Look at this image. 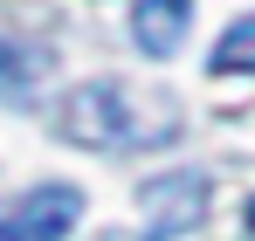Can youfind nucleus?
<instances>
[{"label":"nucleus","mask_w":255,"mask_h":241,"mask_svg":"<svg viewBox=\"0 0 255 241\" xmlns=\"http://www.w3.org/2000/svg\"><path fill=\"white\" fill-rule=\"evenodd\" d=\"M76 221H83L76 186H35L14 214H0V241H62Z\"/></svg>","instance_id":"3"},{"label":"nucleus","mask_w":255,"mask_h":241,"mask_svg":"<svg viewBox=\"0 0 255 241\" xmlns=\"http://www.w3.org/2000/svg\"><path fill=\"white\" fill-rule=\"evenodd\" d=\"M138 200H145V241H172V235H186L207 214V179L200 172H166Z\"/></svg>","instance_id":"2"},{"label":"nucleus","mask_w":255,"mask_h":241,"mask_svg":"<svg viewBox=\"0 0 255 241\" xmlns=\"http://www.w3.org/2000/svg\"><path fill=\"white\" fill-rule=\"evenodd\" d=\"M55 131H62L69 145H97V152L145 138V131H138V104H131L125 83H83V90H69V97L55 104Z\"/></svg>","instance_id":"1"},{"label":"nucleus","mask_w":255,"mask_h":241,"mask_svg":"<svg viewBox=\"0 0 255 241\" xmlns=\"http://www.w3.org/2000/svg\"><path fill=\"white\" fill-rule=\"evenodd\" d=\"M21 76H28V62H21V48H14V41H0V90H14Z\"/></svg>","instance_id":"6"},{"label":"nucleus","mask_w":255,"mask_h":241,"mask_svg":"<svg viewBox=\"0 0 255 241\" xmlns=\"http://www.w3.org/2000/svg\"><path fill=\"white\" fill-rule=\"evenodd\" d=\"M207 69H214V76H242V69H249V76H255V14H249V21H235L228 35L214 41Z\"/></svg>","instance_id":"5"},{"label":"nucleus","mask_w":255,"mask_h":241,"mask_svg":"<svg viewBox=\"0 0 255 241\" xmlns=\"http://www.w3.org/2000/svg\"><path fill=\"white\" fill-rule=\"evenodd\" d=\"M186 14H193V0H138V21H131V35L145 55H172L179 35H186Z\"/></svg>","instance_id":"4"},{"label":"nucleus","mask_w":255,"mask_h":241,"mask_svg":"<svg viewBox=\"0 0 255 241\" xmlns=\"http://www.w3.org/2000/svg\"><path fill=\"white\" fill-rule=\"evenodd\" d=\"M249 235H255V200H249Z\"/></svg>","instance_id":"7"}]
</instances>
